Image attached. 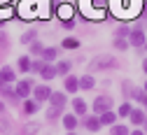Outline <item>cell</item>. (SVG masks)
I'll list each match as a JSON object with an SVG mask.
<instances>
[{"instance_id": "6da1fadb", "label": "cell", "mask_w": 147, "mask_h": 135, "mask_svg": "<svg viewBox=\"0 0 147 135\" xmlns=\"http://www.w3.org/2000/svg\"><path fill=\"white\" fill-rule=\"evenodd\" d=\"M65 107V95L63 93H54L51 91V95H49V109H47V117L49 119H54V117H59V112Z\"/></svg>"}, {"instance_id": "7a4b0ae2", "label": "cell", "mask_w": 147, "mask_h": 135, "mask_svg": "<svg viewBox=\"0 0 147 135\" xmlns=\"http://www.w3.org/2000/svg\"><path fill=\"white\" fill-rule=\"evenodd\" d=\"M110 105H112V100H110L107 95H98L96 103H94V109H96L98 114H103V112H107V109H110Z\"/></svg>"}, {"instance_id": "3957f363", "label": "cell", "mask_w": 147, "mask_h": 135, "mask_svg": "<svg viewBox=\"0 0 147 135\" xmlns=\"http://www.w3.org/2000/svg\"><path fill=\"white\" fill-rule=\"evenodd\" d=\"M128 37H131V40H128V42H131L133 47H142V44H145V33H142L140 28L131 30V33H128Z\"/></svg>"}, {"instance_id": "277c9868", "label": "cell", "mask_w": 147, "mask_h": 135, "mask_svg": "<svg viewBox=\"0 0 147 135\" xmlns=\"http://www.w3.org/2000/svg\"><path fill=\"white\" fill-rule=\"evenodd\" d=\"M30 89H33V82L30 79H24V82H19V84H16V95H19V98H26V95L30 93Z\"/></svg>"}, {"instance_id": "5b68a950", "label": "cell", "mask_w": 147, "mask_h": 135, "mask_svg": "<svg viewBox=\"0 0 147 135\" xmlns=\"http://www.w3.org/2000/svg\"><path fill=\"white\" fill-rule=\"evenodd\" d=\"M49 95H51V89L49 86H38V89H35V100H38V103L49 100Z\"/></svg>"}, {"instance_id": "8992f818", "label": "cell", "mask_w": 147, "mask_h": 135, "mask_svg": "<svg viewBox=\"0 0 147 135\" xmlns=\"http://www.w3.org/2000/svg\"><path fill=\"white\" fill-rule=\"evenodd\" d=\"M7 82H14V70L12 68H3L0 70V84H7Z\"/></svg>"}, {"instance_id": "52a82bcc", "label": "cell", "mask_w": 147, "mask_h": 135, "mask_svg": "<svg viewBox=\"0 0 147 135\" xmlns=\"http://www.w3.org/2000/svg\"><path fill=\"white\" fill-rule=\"evenodd\" d=\"M77 89H80V82H77L72 75H68V79H65V91H68V93H75Z\"/></svg>"}, {"instance_id": "ba28073f", "label": "cell", "mask_w": 147, "mask_h": 135, "mask_svg": "<svg viewBox=\"0 0 147 135\" xmlns=\"http://www.w3.org/2000/svg\"><path fill=\"white\" fill-rule=\"evenodd\" d=\"M84 126H86L89 130H98V128H100V119H96V117H86V119H84Z\"/></svg>"}, {"instance_id": "9c48e42d", "label": "cell", "mask_w": 147, "mask_h": 135, "mask_svg": "<svg viewBox=\"0 0 147 135\" xmlns=\"http://www.w3.org/2000/svg\"><path fill=\"white\" fill-rule=\"evenodd\" d=\"M0 91H3V95L5 98H12V100H16L19 95H16V91L12 89V86H7V84H0Z\"/></svg>"}, {"instance_id": "30bf717a", "label": "cell", "mask_w": 147, "mask_h": 135, "mask_svg": "<svg viewBox=\"0 0 147 135\" xmlns=\"http://www.w3.org/2000/svg\"><path fill=\"white\" fill-rule=\"evenodd\" d=\"M59 16L63 19V21H68V19L72 16V7L70 5H59Z\"/></svg>"}, {"instance_id": "8fae6325", "label": "cell", "mask_w": 147, "mask_h": 135, "mask_svg": "<svg viewBox=\"0 0 147 135\" xmlns=\"http://www.w3.org/2000/svg\"><path fill=\"white\" fill-rule=\"evenodd\" d=\"M42 77H45V79H54V77H56L59 72H56V68H51V65H42Z\"/></svg>"}, {"instance_id": "7c38bea8", "label": "cell", "mask_w": 147, "mask_h": 135, "mask_svg": "<svg viewBox=\"0 0 147 135\" xmlns=\"http://www.w3.org/2000/svg\"><path fill=\"white\" fill-rule=\"evenodd\" d=\"M98 119H100V124H105V126H112V124H115V114L107 109V112H103V114H100Z\"/></svg>"}, {"instance_id": "4fadbf2b", "label": "cell", "mask_w": 147, "mask_h": 135, "mask_svg": "<svg viewBox=\"0 0 147 135\" xmlns=\"http://www.w3.org/2000/svg\"><path fill=\"white\" fill-rule=\"evenodd\" d=\"M72 107H75L77 114H86V103H84L82 98H75V100H72Z\"/></svg>"}, {"instance_id": "5bb4252c", "label": "cell", "mask_w": 147, "mask_h": 135, "mask_svg": "<svg viewBox=\"0 0 147 135\" xmlns=\"http://www.w3.org/2000/svg\"><path fill=\"white\" fill-rule=\"evenodd\" d=\"M128 117H131V121H133V124H142V121H145L142 109H131V114H128Z\"/></svg>"}, {"instance_id": "9a60e30c", "label": "cell", "mask_w": 147, "mask_h": 135, "mask_svg": "<svg viewBox=\"0 0 147 135\" xmlns=\"http://www.w3.org/2000/svg\"><path fill=\"white\" fill-rule=\"evenodd\" d=\"M89 5H94V7H105L107 0H89V3H86V0H82V9H84V12H86Z\"/></svg>"}, {"instance_id": "2e32d148", "label": "cell", "mask_w": 147, "mask_h": 135, "mask_svg": "<svg viewBox=\"0 0 147 135\" xmlns=\"http://www.w3.org/2000/svg\"><path fill=\"white\" fill-rule=\"evenodd\" d=\"M63 126H65L68 130H72V128L77 126V119L72 117V114H65V117H63Z\"/></svg>"}, {"instance_id": "e0dca14e", "label": "cell", "mask_w": 147, "mask_h": 135, "mask_svg": "<svg viewBox=\"0 0 147 135\" xmlns=\"http://www.w3.org/2000/svg\"><path fill=\"white\" fill-rule=\"evenodd\" d=\"M80 86H82V89H91V86H94V77H91V75H84L82 79H80Z\"/></svg>"}, {"instance_id": "ac0fdd59", "label": "cell", "mask_w": 147, "mask_h": 135, "mask_svg": "<svg viewBox=\"0 0 147 135\" xmlns=\"http://www.w3.org/2000/svg\"><path fill=\"white\" fill-rule=\"evenodd\" d=\"M19 68H21L24 72L30 70V58H28V56H21V58H19Z\"/></svg>"}, {"instance_id": "d6986e66", "label": "cell", "mask_w": 147, "mask_h": 135, "mask_svg": "<svg viewBox=\"0 0 147 135\" xmlns=\"http://www.w3.org/2000/svg\"><path fill=\"white\" fill-rule=\"evenodd\" d=\"M115 61L112 58H110V56H105V58H98L96 63H94V68H103V65H112Z\"/></svg>"}, {"instance_id": "ffe728a7", "label": "cell", "mask_w": 147, "mask_h": 135, "mask_svg": "<svg viewBox=\"0 0 147 135\" xmlns=\"http://www.w3.org/2000/svg\"><path fill=\"white\" fill-rule=\"evenodd\" d=\"M24 109H26L28 114H33L35 109H38V103H35V100H26V103H24Z\"/></svg>"}, {"instance_id": "44dd1931", "label": "cell", "mask_w": 147, "mask_h": 135, "mask_svg": "<svg viewBox=\"0 0 147 135\" xmlns=\"http://www.w3.org/2000/svg\"><path fill=\"white\" fill-rule=\"evenodd\" d=\"M42 56H45V61H54L56 58V49H42Z\"/></svg>"}, {"instance_id": "7402d4cb", "label": "cell", "mask_w": 147, "mask_h": 135, "mask_svg": "<svg viewBox=\"0 0 147 135\" xmlns=\"http://www.w3.org/2000/svg\"><path fill=\"white\" fill-rule=\"evenodd\" d=\"M63 47H65V49H77L80 42H77V40H72V37H70V40L65 37V40H63Z\"/></svg>"}, {"instance_id": "603a6c76", "label": "cell", "mask_w": 147, "mask_h": 135, "mask_svg": "<svg viewBox=\"0 0 147 135\" xmlns=\"http://www.w3.org/2000/svg\"><path fill=\"white\" fill-rule=\"evenodd\" d=\"M117 114H119V117H128V114H131V105L124 103V105L119 107V112H117Z\"/></svg>"}, {"instance_id": "cb8c5ba5", "label": "cell", "mask_w": 147, "mask_h": 135, "mask_svg": "<svg viewBox=\"0 0 147 135\" xmlns=\"http://www.w3.org/2000/svg\"><path fill=\"white\" fill-rule=\"evenodd\" d=\"M68 70H70V63H68V61H61V63H59V68H56V72H59V75H65Z\"/></svg>"}, {"instance_id": "d4e9b609", "label": "cell", "mask_w": 147, "mask_h": 135, "mask_svg": "<svg viewBox=\"0 0 147 135\" xmlns=\"http://www.w3.org/2000/svg\"><path fill=\"white\" fill-rule=\"evenodd\" d=\"M112 135H128L126 126H112Z\"/></svg>"}, {"instance_id": "484cf974", "label": "cell", "mask_w": 147, "mask_h": 135, "mask_svg": "<svg viewBox=\"0 0 147 135\" xmlns=\"http://www.w3.org/2000/svg\"><path fill=\"white\" fill-rule=\"evenodd\" d=\"M115 47H117V49H126V47H128V42H126V40H121V37L117 35V40H115Z\"/></svg>"}, {"instance_id": "4316f807", "label": "cell", "mask_w": 147, "mask_h": 135, "mask_svg": "<svg viewBox=\"0 0 147 135\" xmlns=\"http://www.w3.org/2000/svg\"><path fill=\"white\" fill-rule=\"evenodd\" d=\"M42 65H45V63H40V61H35V63H30V70H35V72H40V70H42Z\"/></svg>"}, {"instance_id": "83f0119b", "label": "cell", "mask_w": 147, "mask_h": 135, "mask_svg": "<svg viewBox=\"0 0 147 135\" xmlns=\"http://www.w3.org/2000/svg\"><path fill=\"white\" fill-rule=\"evenodd\" d=\"M30 51H33V54H42V44H38V42H35V44L30 47Z\"/></svg>"}, {"instance_id": "f1b7e54d", "label": "cell", "mask_w": 147, "mask_h": 135, "mask_svg": "<svg viewBox=\"0 0 147 135\" xmlns=\"http://www.w3.org/2000/svg\"><path fill=\"white\" fill-rule=\"evenodd\" d=\"M136 98H138V100H140V103H142V105L147 107V93H138V95H136Z\"/></svg>"}, {"instance_id": "f546056e", "label": "cell", "mask_w": 147, "mask_h": 135, "mask_svg": "<svg viewBox=\"0 0 147 135\" xmlns=\"http://www.w3.org/2000/svg\"><path fill=\"white\" fill-rule=\"evenodd\" d=\"M30 40H33V33H26V35H24V37H21V42H24V44H28V42H30Z\"/></svg>"}, {"instance_id": "4dcf8cb0", "label": "cell", "mask_w": 147, "mask_h": 135, "mask_svg": "<svg viewBox=\"0 0 147 135\" xmlns=\"http://www.w3.org/2000/svg\"><path fill=\"white\" fill-rule=\"evenodd\" d=\"M131 135H145V133H142V130H133Z\"/></svg>"}, {"instance_id": "1f68e13d", "label": "cell", "mask_w": 147, "mask_h": 135, "mask_svg": "<svg viewBox=\"0 0 147 135\" xmlns=\"http://www.w3.org/2000/svg\"><path fill=\"white\" fill-rule=\"evenodd\" d=\"M142 70H145V72H147V61H142Z\"/></svg>"}, {"instance_id": "d6a6232c", "label": "cell", "mask_w": 147, "mask_h": 135, "mask_svg": "<svg viewBox=\"0 0 147 135\" xmlns=\"http://www.w3.org/2000/svg\"><path fill=\"white\" fill-rule=\"evenodd\" d=\"M145 91H147V82H145Z\"/></svg>"}, {"instance_id": "836d02e7", "label": "cell", "mask_w": 147, "mask_h": 135, "mask_svg": "<svg viewBox=\"0 0 147 135\" xmlns=\"http://www.w3.org/2000/svg\"><path fill=\"white\" fill-rule=\"evenodd\" d=\"M145 128H147V119H145Z\"/></svg>"}, {"instance_id": "e575fe53", "label": "cell", "mask_w": 147, "mask_h": 135, "mask_svg": "<svg viewBox=\"0 0 147 135\" xmlns=\"http://www.w3.org/2000/svg\"><path fill=\"white\" fill-rule=\"evenodd\" d=\"M68 135H75V133H68Z\"/></svg>"}, {"instance_id": "d590c367", "label": "cell", "mask_w": 147, "mask_h": 135, "mask_svg": "<svg viewBox=\"0 0 147 135\" xmlns=\"http://www.w3.org/2000/svg\"><path fill=\"white\" fill-rule=\"evenodd\" d=\"M145 47H147V44H145Z\"/></svg>"}]
</instances>
